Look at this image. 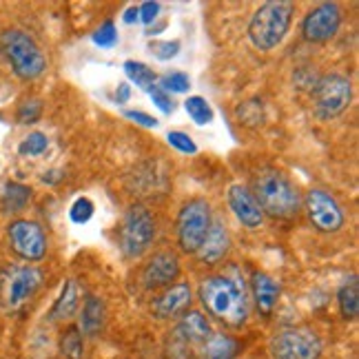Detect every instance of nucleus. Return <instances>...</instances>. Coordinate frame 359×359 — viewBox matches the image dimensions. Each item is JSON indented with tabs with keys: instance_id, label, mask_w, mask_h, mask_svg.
<instances>
[{
	"instance_id": "1",
	"label": "nucleus",
	"mask_w": 359,
	"mask_h": 359,
	"mask_svg": "<svg viewBox=\"0 0 359 359\" xmlns=\"http://www.w3.org/2000/svg\"><path fill=\"white\" fill-rule=\"evenodd\" d=\"M200 299L215 320L240 328L248 317L246 284L238 266H229L224 275L206 278L200 284Z\"/></svg>"
},
{
	"instance_id": "2",
	"label": "nucleus",
	"mask_w": 359,
	"mask_h": 359,
	"mask_svg": "<svg viewBox=\"0 0 359 359\" xmlns=\"http://www.w3.org/2000/svg\"><path fill=\"white\" fill-rule=\"evenodd\" d=\"M253 198L257 200L262 213H269L271 217L288 219L299 213L302 198L295 184L278 169L259 171L253 180Z\"/></svg>"
},
{
	"instance_id": "3",
	"label": "nucleus",
	"mask_w": 359,
	"mask_h": 359,
	"mask_svg": "<svg viewBox=\"0 0 359 359\" xmlns=\"http://www.w3.org/2000/svg\"><path fill=\"white\" fill-rule=\"evenodd\" d=\"M291 20L293 3H288V0L262 3L248 22V38H251L253 47L259 51H273L275 47H280L291 29Z\"/></svg>"
},
{
	"instance_id": "4",
	"label": "nucleus",
	"mask_w": 359,
	"mask_h": 359,
	"mask_svg": "<svg viewBox=\"0 0 359 359\" xmlns=\"http://www.w3.org/2000/svg\"><path fill=\"white\" fill-rule=\"evenodd\" d=\"M0 53L11 65L20 80H36L47 69L45 53L34 43L29 34L20 29H7L0 34Z\"/></svg>"
},
{
	"instance_id": "5",
	"label": "nucleus",
	"mask_w": 359,
	"mask_h": 359,
	"mask_svg": "<svg viewBox=\"0 0 359 359\" xmlns=\"http://www.w3.org/2000/svg\"><path fill=\"white\" fill-rule=\"evenodd\" d=\"M322 351V337L306 326L284 328L269 344L271 359H320Z\"/></svg>"
},
{
	"instance_id": "6",
	"label": "nucleus",
	"mask_w": 359,
	"mask_h": 359,
	"mask_svg": "<svg viewBox=\"0 0 359 359\" xmlns=\"http://www.w3.org/2000/svg\"><path fill=\"white\" fill-rule=\"evenodd\" d=\"M154 236H156V222L147 206H142V204L129 206L127 213L122 217V224H120L122 253L127 257L142 255L149 248V244L154 242Z\"/></svg>"
},
{
	"instance_id": "7",
	"label": "nucleus",
	"mask_w": 359,
	"mask_h": 359,
	"mask_svg": "<svg viewBox=\"0 0 359 359\" xmlns=\"http://www.w3.org/2000/svg\"><path fill=\"white\" fill-rule=\"evenodd\" d=\"M353 102V85L346 76L328 74L315 87V116L320 120L339 118Z\"/></svg>"
},
{
	"instance_id": "8",
	"label": "nucleus",
	"mask_w": 359,
	"mask_h": 359,
	"mask_svg": "<svg viewBox=\"0 0 359 359\" xmlns=\"http://www.w3.org/2000/svg\"><path fill=\"white\" fill-rule=\"evenodd\" d=\"M211 206L206 200H191L177 213V242L184 253H196L211 229Z\"/></svg>"
},
{
	"instance_id": "9",
	"label": "nucleus",
	"mask_w": 359,
	"mask_h": 359,
	"mask_svg": "<svg viewBox=\"0 0 359 359\" xmlns=\"http://www.w3.org/2000/svg\"><path fill=\"white\" fill-rule=\"evenodd\" d=\"M40 282H43V273L34 266H11L3 275V299L9 309H18L29 299Z\"/></svg>"
},
{
	"instance_id": "10",
	"label": "nucleus",
	"mask_w": 359,
	"mask_h": 359,
	"mask_svg": "<svg viewBox=\"0 0 359 359\" xmlns=\"http://www.w3.org/2000/svg\"><path fill=\"white\" fill-rule=\"evenodd\" d=\"M9 242L11 248L27 262H40L47 253V238L40 224L32 219H16L9 226Z\"/></svg>"
},
{
	"instance_id": "11",
	"label": "nucleus",
	"mask_w": 359,
	"mask_h": 359,
	"mask_svg": "<svg viewBox=\"0 0 359 359\" xmlns=\"http://www.w3.org/2000/svg\"><path fill=\"white\" fill-rule=\"evenodd\" d=\"M302 204H306L309 219L315 229H320L324 233H335L344 226V213L339 209V204L326 191L311 189Z\"/></svg>"
},
{
	"instance_id": "12",
	"label": "nucleus",
	"mask_w": 359,
	"mask_h": 359,
	"mask_svg": "<svg viewBox=\"0 0 359 359\" xmlns=\"http://www.w3.org/2000/svg\"><path fill=\"white\" fill-rule=\"evenodd\" d=\"M341 25V11L335 3H322L315 7L302 22V36L309 43H328L330 38H335Z\"/></svg>"
},
{
	"instance_id": "13",
	"label": "nucleus",
	"mask_w": 359,
	"mask_h": 359,
	"mask_svg": "<svg viewBox=\"0 0 359 359\" xmlns=\"http://www.w3.org/2000/svg\"><path fill=\"white\" fill-rule=\"evenodd\" d=\"M226 200L233 215L238 217V222L246 229H257L264 222V213H262L257 200L253 198L251 189H246L244 184H231Z\"/></svg>"
},
{
	"instance_id": "14",
	"label": "nucleus",
	"mask_w": 359,
	"mask_h": 359,
	"mask_svg": "<svg viewBox=\"0 0 359 359\" xmlns=\"http://www.w3.org/2000/svg\"><path fill=\"white\" fill-rule=\"evenodd\" d=\"M180 275V259L171 251L156 253L149 259V264L144 266V284L149 288H160L169 286L173 280H177Z\"/></svg>"
},
{
	"instance_id": "15",
	"label": "nucleus",
	"mask_w": 359,
	"mask_h": 359,
	"mask_svg": "<svg viewBox=\"0 0 359 359\" xmlns=\"http://www.w3.org/2000/svg\"><path fill=\"white\" fill-rule=\"evenodd\" d=\"M193 302V293L189 284H175L169 286L154 304V315L160 317V320H169V317H177L180 313H184Z\"/></svg>"
},
{
	"instance_id": "16",
	"label": "nucleus",
	"mask_w": 359,
	"mask_h": 359,
	"mask_svg": "<svg viewBox=\"0 0 359 359\" xmlns=\"http://www.w3.org/2000/svg\"><path fill=\"white\" fill-rule=\"evenodd\" d=\"M229 248H231V238H229L226 226L222 222H211V229L206 233V238L202 240L196 255L204 264H217L219 259H224Z\"/></svg>"
},
{
	"instance_id": "17",
	"label": "nucleus",
	"mask_w": 359,
	"mask_h": 359,
	"mask_svg": "<svg viewBox=\"0 0 359 359\" xmlns=\"http://www.w3.org/2000/svg\"><path fill=\"white\" fill-rule=\"evenodd\" d=\"M173 337L184 341L187 346H200V344H206V339L211 337V326L204 320L202 313L191 311L177 322V326L173 330Z\"/></svg>"
},
{
	"instance_id": "18",
	"label": "nucleus",
	"mask_w": 359,
	"mask_h": 359,
	"mask_svg": "<svg viewBox=\"0 0 359 359\" xmlns=\"http://www.w3.org/2000/svg\"><path fill=\"white\" fill-rule=\"evenodd\" d=\"M251 291H253V299H255L257 311L262 315H271L275 304H278V299H280V284L266 273H253Z\"/></svg>"
},
{
	"instance_id": "19",
	"label": "nucleus",
	"mask_w": 359,
	"mask_h": 359,
	"mask_svg": "<svg viewBox=\"0 0 359 359\" xmlns=\"http://www.w3.org/2000/svg\"><path fill=\"white\" fill-rule=\"evenodd\" d=\"M104 326V302L95 295H89L82 304V313H80V326L78 330L85 335H98Z\"/></svg>"
},
{
	"instance_id": "20",
	"label": "nucleus",
	"mask_w": 359,
	"mask_h": 359,
	"mask_svg": "<svg viewBox=\"0 0 359 359\" xmlns=\"http://www.w3.org/2000/svg\"><path fill=\"white\" fill-rule=\"evenodd\" d=\"M78 299H80L78 284L74 280L65 282L62 291H60L56 304H53L49 317H51V320H56V322H65V320H69V317H74L76 311H78Z\"/></svg>"
},
{
	"instance_id": "21",
	"label": "nucleus",
	"mask_w": 359,
	"mask_h": 359,
	"mask_svg": "<svg viewBox=\"0 0 359 359\" xmlns=\"http://www.w3.org/2000/svg\"><path fill=\"white\" fill-rule=\"evenodd\" d=\"M337 302H339L341 315L346 317V320H355L357 313H359V282H357V275H351V278L341 284L339 293H337Z\"/></svg>"
},
{
	"instance_id": "22",
	"label": "nucleus",
	"mask_w": 359,
	"mask_h": 359,
	"mask_svg": "<svg viewBox=\"0 0 359 359\" xmlns=\"http://www.w3.org/2000/svg\"><path fill=\"white\" fill-rule=\"evenodd\" d=\"M238 351V344L233 337L229 335H211L204 344V353H202V359H233Z\"/></svg>"
},
{
	"instance_id": "23",
	"label": "nucleus",
	"mask_w": 359,
	"mask_h": 359,
	"mask_svg": "<svg viewBox=\"0 0 359 359\" xmlns=\"http://www.w3.org/2000/svg\"><path fill=\"white\" fill-rule=\"evenodd\" d=\"M124 74L133 82L135 87H140L144 91H149L151 87L158 85V76L151 67H147L144 62H135V60H127L124 62Z\"/></svg>"
},
{
	"instance_id": "24",
	"label": "nucleus",
	"mask_w": 359,
	"mask_h": 359,
	"mask_svg": "<svg viewBox=\"0 0 359 359\" xmlns=\"http://www.w3.org/2000/svg\"><path fill=\"white\" fill-rule=\"evenodd\" d=\"M32 198V191L27 189L25 184L18 182H7L5 184V193H3V204L7 211H20L27 206Z\"/></svg>"
},
{
	"instance_id": "25",
	"label": "nucleus",
	"mask_w": 359,
	"mask_h": 359,
	"mask_svg": "<svg viewBox=\"0 0 359 359\" xmlns=\"http://www.w3.org/2000/svg\"><path fill=\"white\" fill-rule=\"evenodd\" d=\"M184 109H187V114L189 118L200 124V127H204V124H211L213 122V109L211 104L206 102L204 98H200V95H191V98L184 100Z\"/></svg>"
},
{
	"instance_id": "26",
	"label": "nucleus",
	"mask_w": 359,
	"mask_h": 359,
	"mask_svg": "<svg viewBox=\"0 0 359 359\" xmlns=\"http://www.w3.org/2000/svg\"><path fill=\"white\" fill-rule=\"evenodd\" d=\"M60 351L67 359H82V355H85V344H82V333L78 328H69L60 337Z\"/></svg>"
},
{
	"instance_id": "27",
	"label": "nucleus",
	"mask_w": 359,
	"mask_h": 359,
	"mask_svg": "<svg viewBox=\"0 0 359 359\" xmlns=\"http://www.w3.org/2000/svg\"><path fill=\"white\" fill-rule=\"evenodd\" d=\"M238 120L246 127H259L264 122V107L259 100H246L238 107Z\"/></svg>"
},
{
	"instance_id": "28",
	"label": "nucleus",
	"mask_w": 359,
	"mask_h": 359,
	"mask_svg": "<svg viewBox=\"0 0 359 359\" xmlns=\"http://www.w3.org/2000/svg\"><path fill=\"white\" fill-rule=\"evenodd\" d=\"M49 147V140H47V135L45 133H40V131H34L25 137V140L20 142L18 151H20V156H29V158H36V156H43L45 151Z\"/></svg>"
},
{
	"instance_id": "29",
	"label": "nucleus",
	"mask_w": 359,
	"mask_h": 359,
	"mask_svg": "<svg viewBox=\"0 0 359 359\" xmlns=\"http://www.w3.org/2000/svg\"><path fill=\"white\" fill-rule=\"evenodd\" d=\"M158 87L167 93H187L191 89V80L182 72H173V74H167L164 78H160Z\"/></svg>"
},
{
	"instance_id": "30",
	"label": "nucleus",
	"mask_w": 359,
	"mask_h": 359,
	"mask_svg": "<svg viewBox=\"0 0 359 359\" xmlns=\"http://www.w3.org/2000/svg\"><path fill=\"white\" fill-rule=\"evenodd\" d=\"M149 51L154 53L160 62H167L180 53V43L177 40H154V43H149Z\"/></svg>"
},
{
	"instance_id": "31",
	"label": "nucleus",
	"mask_w": 359,
	"mask_h": 359,
	"mask_svg": "<svg viewBox=\"0 0 359 359\" xmlns=\"http://www.w3.org/2000/svg\"><path fill=\"white\" fill-rule=\"evenodd\" d=\"M93 202L89 198H78L69 209V217H72L74 224H87L93 217Z\"/></svg>"
},
{
	"instance_id": "32",
	"label": "nucleus",
	"mask_w": 359,
	"mask_h": 359,
	"mask_svg": "<svg viewBox=\"0 0 359 359\" xmlns=\"http://www.w3.org/2000/svg\"><path fill=\"white\" fill-rule=\"evenodd\" d=\"M93 43L102 47V49H111L118 43V29L111 20H107L104 25H100V29L93 34Z\"/></svg>"
},
{
	"instance_id": "33",
	"label": "nucleus",
	"mask_w": 359,
	"mask_h": 359,
	"mask_svg": "<svg viewBox=\"0 0 359 359\" xmlns=\"http://www.w3.org/2000/svg\"><path fill=\"white\" fill-rule=\"evenodd\" d=\"M167 140L175 151H180V154H187V156H196L198 154V144L182 131H169Z\"/></svg>"
},
{
	"instance_id": "34",
	"label": "nucleus",
	"mask_w": 359,
	"mask_h": 359,
	"mask_svg": "<svg viewBox=\"0 0 359 359\" xmlns=\"http://www.w3.org/2000/svg\"><path fill=\"white\" fill-rule=\"evenodd\" d=\"M149 98H151V102H154L162 114H167V116H171L173 111H175V102H173V98L167 93V91H162L158 85L156 87H151L149 89Z\"/></svg>"
},
{
	"instance_id": "35",
	"label": "nucleus",
	"mask_w": 359,
	"mask_h": 359,
	"mask_svg": "<svg viewBox=\"0 0 359 359\" xmlns=\"http://www.w3.org/2000/svg\"><path fill=\"white\" fill-rule=\"evenodd\" d=\"M40 114H43V104H40L38 100H29L20 107V120L22 122H36L40 118Z\"/></svg>"
},
{
	"instance_id": "36",
	"label": "nucleus",
	"mask_w": 359,
	"mask_h": 359,
	"mask_svg": "<svg viewBox=\"0 0 359 359\" xmlns=\"http://www.w3.org/2000/svg\"><path fill=\"white\" fill-rule=\"evenodd\" d=\"M124 118L135 122V124H140V127H147V129H156L160 124L154 116H149L144 111H124Z\"/></svg>"
},
{
	"instance_id": "37",
	"label": "nucleus",
	"mask_w": 359,
	"mask_h": 359,
	"mask_svg": "<svg viewBox=\"0 0 359 359\" xmlns=\"http://www.w3.org/2000/svg\"><path fill=\"white\" fill-rule=\"evenodd\" d=\"M137 11H140V20L144 22V25H149V22H154L156 20V16L160 13V3H144L142 7H137Z\"/></svg>"
},
{
	"instance_id": "38",
	"label": "nucleus",
	"mask_w": 359,
	"mask_h": 359,
	"mask_svg": "<svg viewBox=\"0 0 359 359\" xmlns=\"http://www.w3.org/2000/svg\"><path fill=\"white\" fill-rule=\"evenodd\" d=\"M131 98V87L127 85V82H120V85L116 87V95H114V100L118 104H124V102H129Z\"/></svg>"
},
{
	"instance_id": "39",
	"label": "nucleus",
	"mask_w": 359,
	"mask_h": 359,
	"mask_svg": "<svg viewBox=\"0 0 359 359\" xmlns=\"http://www.w3.org/2000/svg\"><path fill=\"white\" fill-rule=\"evenodd\" d=\"M122 20L127 22V25H135L137 20H140V11H137V7H129L127 11H124Z\"/></svg>"
}]
</instances>
